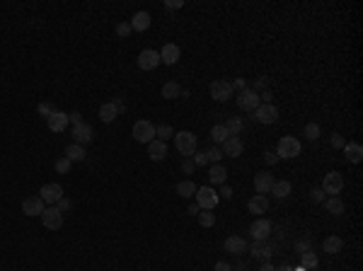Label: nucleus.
Wrapping results in <instances>:
<instances>
[{"instance_id": "44", "label": "nucleus", "mask_w": 363, "mask_h": 271, "mask_svg": "<svg viewBox=\"0 0 363 271\" xmlns=\"http://www.w3.org/2000/svg\"><path fill=\"white\" fill-rule=\"evenodd\" d=\"M208 158H206V153H194V165H206Z\"/></svg>"}, {"instance_id": "38", "label": "nucleus", "mask_w": 363, "mask_h": 271, "mask_svg": "<svg viewBox=\"0 0 363 271\" xmlns=\"http://www.w3.org/2000/svg\"><path fill=\"white\" fill-rule=\"evenodd\" d=\"M305 136H308V141H317L320 138V126L317 123H308L305 126Z\"/></svg>"}, {"instance_id": "24", "label": "nucleus", "mask_w": 363, "mask_h": 271, "mask_svg": "<svg viewBox=\"0 0 363 271\" xmlns=\"http://www.w3.org/2000/svg\"><path fill=\"white\" fill-rule=\"evenodd\" d=\"M344 155H346L349 162H361V158H363L361 143H346V146H344Z\"/></svg>"}, {"instance_id": "10", "label": "nucleus", "mask_w": 363, "mask_h": 271, "mask_svg": "<svg viewBox=\"0 0 363 271\" xmlns=\"http://www.w3.org/2000/svg\"><path fill=\"white\" fill-rule=\"evenodd\" d=\"M250 233H252L254 242H264V240H269V235H271V223L266 221V218H259V221L252 223Z\"/></svg>"}, {"instance_id": "5", "label": "nucleus", "mask_w": 363, "mask_h": 271, "mask_svg": "<svg viewBox=\"0 0 363 271\" xmlns=\"http://www.w3.org/2000/svg\"><path fill=\"white\" fill-rule=\"evenodd\" d=\"M259 104H262V99H259V95L254 92L252 87L242 90L240 95H237V107H240V109H245V111H254Z\"/></svg>"}, {"instance_id": "33", "label": "nucleus", "mask_w": 363, "mask_h": 271, "mask_svg": "<svg viewBox=\"0 0 363 271\" xmlns=\"http://www.w3.org/2000/svg\"><path fill=\"white\" fill-rule=\"evenodd\" d=\"M211 138L216 141V143H223L225 138H230V133H228V128H225V123H216L213 128H211Z\"/></svg>"}, {"instance_id": "9", "label": "nucleus", "mask_w": 363, "mask_h": 271, "mask_svg": "<svg viewBox=\"0 0 363 271\" xmlns=\"http://www.w3.org/2000/svg\"><path fill=\"white\" fill-rule=\"evenodd\" d=\"M39 196L44 204H58L60 198H63V186L56 184V182H51V184H44L41 186V191H39Z\"/></svg>"}, {"instance_id": "53", "label": "nucleus", "mask_w": 363, "mask_h": 271, "mask_svg": "<svg viewBox=\"0 0 363 271\" xmlns=\"http://www.w3.org/2000/svg\"><path fill=\"white\" fill-rule=\"evenodd\" d=\"M264 85H266V80H264V78H259V80H257V83H254V87H252V90H254V92H257V90H259V87H264Z\"/></svg>"}, {"instance_id": "56", "label": "nucleus", "mask_w": 363, "mask_h": 271, "mask_svg": "<svg viewBox=\"0 0 363 271\" xmlns=\"http://www.w3.org/2000/svg\"><path fill=\"white\" fill-rule=\"evenodd\" d=\"M259 271H276V269H274V266H271L269 261H264V264H262V269H259Z\"/></svg>"}, {"instance_id": "4", "label": "nucleus", "mask_w": 363, "mask_h": 271, "mask_svg": "<svg viewBox=\"0 0 363 271\" xmlns=\"http://www.w3.org/2000/svg\"><path fill=\"white\" fill-rule=\"evenodd\" d=\"M196 204L206 211H213L218 204V194L211 186H199V189H196Z\"/></svg>"}, {"instance_id": "57", "label": "nucleus", "mask_w": 363, "mask_h": 271, "mask_svg": "<svg viewBox=\"0 0 363 271\" xmlns=\"http://www.w3.org/2000/svg\"><path fill=\"white\" fill-rule=\"evenodd\" d=\"M276 271H293V266H288V264H286V266H278Z\"/></svg>"}, {"instance_id": "42", "label": "nucleus", "mask_w": 363, "mask_h": 271, "mask_svg": "<svg viewBox=\"0 0 363 271\" xmlns=\"http://www.w3.org/2000/svg\"><path fill=\"white\" fill-rule=\"evenodd\" d=\"M310 198H313L315 204H322V201H325V191H322V189H313V191H310Z\"/></svg>"}, {"instance_id": "22", "label": "nucleus", "mask_w": 363, "mask_h": 271, "mask_svg": "<svg viewBox=\"0 0 363 271\" xmlns=\"http://www.w3.org/2000/svg\"><path fill=\"white\" fill-rule=\"evenodd\" d=\"M247 209H250V213H266V209H269V198H266L264 194H257V196L250 198Z\"/></svg>"}, {"instance_id": "15", "label": "nucleus", "mask_w": 363, "mask_h": 271, "mask_svg": "<svg viewBox=\"0 0 363 271\" xmlns=\"http://www.w3.org/2000/svg\"><path fill=\"white\" fill-rule=\"evenodd\" d=\"M242 148H245V146H242V141L240 138H237V136H230V138H225V141H223V155H230V158H240L242 155Z\"/></svg>"}, {"instance_id": "36", "label": "nucleus", "mask_w": 363, "mask_h": 271, "mask_svg": "<svg viewBox=\"0 0 363 271\" xmlns=\"http://www.w3.org/2000/svg\"><path fill=\"white\" fill-rule=\"evenodd\" d=\"M300 266L302 269H315V266H317V254H313V252H302Z\"/></svg>"}, {"instance_id": "31", "label": "nucleus", "mask_w": 363, "mask_h": 271, "mask_svg": "<svg viewBox=\"0 0 363 271\" xmlns=\"http://www.w3.org/2000/svg\"><path fill=\"white\" fill-rule=\"evenodd\" d=\"M325 206H327V211H329L332 216H341V213H344V201H341V198H337V196L327 198Z\"/></svg>"}, {"instance_id": "47", "label": "nucleus", "mask_w": 363, "mask_h": 271, "mask_svg": "<svg viewBox=\"0 0 363 271\" xmlns=\"http://www.w3.org/2000/svg\"><path fill=\"white\" fill-rule=\"evenodd\" d=\"M213 271H232V266H230L228 261H218L216 269H213Z\"/></svg>"}, {"instance_id": "14", "label": "nucleus", "mask_w": 363, "mask_h": 271, "mask_svg": "<svg viewBox=\"0 0 363 271\" xmlns=\"http://www.w3.org/2000/svg\"><path fill=\"white\" fill-rule=\"evenodd\" d=\"M73 138H75V143H78V146L90 143V141H92V126H90V123H85V121H80L78 126H73Z\"/></svg>"}, {"instance_id": "50", "label": "nucleus", "mask_w": 363, "mask_h": 271, "mask_svg": "<svg viewBox=\"0 0 363 271\" xmlns=\"http://www.w3.org/2000/svg\"><path fill=\"white\" fill-rule=\"evenodd\" d=\"M68 121H73L75 126H78V123L83 121V119H80V114H78V111H73V114H68Z\"/></svg>"}, {"instance_id": "12", "label": "nucleus", "mask_w": 363, "mask_h": 271, "mask_svg": "<svg viewBox=\"0 0 363 271\" xmlns=\"http://www.w3.org/2000/svg\"><path fill=\"white\" fill-rule=\"evenodd\" d=\"M46 211V204L41 201V196H29L22 201V213L24 216H41Z\"/></svg>"}, {"instance_id": "55", "label": "nucleus", "mask_w": 363, "mask_h": 271, "mask_svg": "<svg viewBox=\"0 0 363 271\" xmlns=\"http://www.w3.org/2000/svg\"><path fill=\"white\" fill-rule=\"evenodd\" d=\"M192 170H194V162L187 160V162H184V172H192Z\"/></svg>"}, {"instance_id": "3", "label": "nucleus", "mask_w": 363, "mask_h": 271, "mask_svg": "<svg viewBox=\"0 0 363 271\" xmlns=\"http://www.w3.org/2000/svg\"><path fill=\"white\" fill-rule=\"evenodd\" d=\"M133 138L138 143H150L155 138V126L148 121V119H141V121L133 123Z\"/></svg>"}, {"instance_id": "39", "label": "nucleus", "mask_w": 363, "mask_h": 271, "mask_svg": "<svg viewBox=\"0 0 363 271\" xmlns=\"http://www.w3.org/2000/svg\"><path fill=\"white\" fill-rule=\"evenodd\" d=\"M206 158H208V162H213V165H218V162H220V158H223V150H220V148H211V150H206Z\"/></svg>"}, {"instance_id": "35", "label": "nucleus", "mask_w": 363, "mask_h": 271, "mask_svg": "<svg viewBox=\"0 0 363 271\" xmlns=\"http://www.w3.org/2000/svg\"><path fill=\"white\" fill-rule=\"evenodd\" d=\"M199 223H201V228H211V225L216 223V213H213V211L201 209L199 211Z\"/></svg>"}, {"instance_id": "45", "label": "nucleus", "mask_w": 363, "mask_h": 271, "mask_svg": "<svg viewBox=\"0 0 363 271\" xmlns=\"http://www.w3.org/2000/svg\"><path fill=\"white\" fill-rule=\"evenodd\" d=\"M264 160L269 162V165H276V162H278V155H276V153H264Z\"/></svg>"}, {"instance_id": "49", "label": "nucleus", "mask_w": 363, "mask_h": 271, "mask_svg": "<svg viewBox=\"0 0 363 271\" xmlns=\"http://www.w3.org/2000/svg\"><path fill=\"white\" fill-rule=\"evenodd\" d=\"M39 111H41V114H46V119L53 114V111H51V104H39Z\"/></svg>"}, {"instance_id": "18", "label": "nucleus", "mask_w": 363, "mask_h": 271, "mask_svg": "<svg viewBox=\"0 0 363 271\" xmlns=\"http://www.w3.org/2000/svg\"><path fill=\"white\" fill-rule=\"evenodd\" d=\"M160 61L167 63V65H174L179 61V46L177 44H165L162 51H160Z\"/></svg>"}, {"instance_id": "48", "label": "nucleus", "mask_w": 363, "mask_h": 271, "mask_svg": "<svg viewBox=\"0 0 363 271\" xmlns=\"http://www.w3.org/2000/svg\"><path fill=\"white\" fill-rule=\"evenodd\" d=\"M218 198H232V189H230V186H223V189H220V196Z\"/></svg>"}, {"instance_id": "23", "label": "nucleus", "mask_w": 363, "mask_h": 271, "mask_svg": "<svg viewBox=\"0 0 363 271\" xmlns=\"http://www.w3.org/2000/svg\"><path fill=\"white\" fill-rule=\"evenodd\" d=\"M129 25H131V29H136V32H145V29L150 27V15L148 13H136L131 17Z\"/></svg>"}, {"instance_id": "19", "label": "nucleus", "mask_w": 363, "mask_h": 271, "mask_svg": "<svg viewBox=\"0 0 363 271\" xmlns=\"http://www.w3.org/2000/svg\"><path fill=\"white\" fill-rule=\"evenodd\" d=\"M225 252L230 254H245L247 252V240L245 237H237V235H232L225 240Z\"/></svg>"}, {"instance_id": "11", "label": "nucleus", "mask_w": 363, "mask_h": 271, "mask_svg": "<svg viewBox=\"0 0 363 271\" xmlns=\"http://www.w3.org/2000/svg\"><path fill=\"white\" fill-rule=\"evenodd\" d=\"M344 189V177L339 172H329L325 174V182H322V191L325 194H339Z\"/></svg>"}, {"instance_id": "8", "label": "nucleus", "mask_w": 363, "mask_h": 271, "mask_svg": "<svg viewBox=\"0 0 363 271\" xmlns=\"http://www.w3.org/2000/svg\"><path fill=\"white\" fill-rule=\"evenodd\" d=\"M211 97L218 99V102H228L232 97V85L228 80H213L211 83Z\"/></svg>"}, {"instance_id": "34", "label": "nucleus", "mask_w": 363, "mask_h": 271, "mask_svg": "<svg viewBox=\"0 0 363 271\" xmlns=\"http://www.w3.org/2000/svg\"><path fill=\"white\" fill-rule=\"evenodd\" d=\"M225 128H228V133L230 136H237L245 128V121H242L240 116H230L228 119V123H225Z\"/></svg>"}, {"instance_id": "13", "label": "nucleus", "mask_w": 363, "mask_h": 271, "mask_svg": "<svg viewBox=\"0 0 363 271\" xmlns=\"http://www.w3.org/2000/svg\"><path fill=\"white\" fill-rule=\"evenodd\" d=\"M41 223H44V228L48 230H58L60 225H63V213L58 209H46L41 213Z\"/></svg>"}, {"instance_id": "32", "label": "nucleus", "mask_w": 363, "mask_h": 271, "mask_svg": "<svg viewBox=\"0 0 363 271\" xmlns=\"http://www.w3.org/2000/svg\"><path fill=\"white\" fill-rule=\"evenodd\" d=\"M182 95V87L177 85V83H172V80H169V83H165V85H162V97L165 99H174V97H179Z\"/></svg>"}, {"instance_id": "2", "label": "nucleus", "mask_w": 363, "mask_h": 271, "mask_svg": "<svg viewBox=\"0 0 363 271\" xmlns=\"http://www.w3.org/2000/svg\"><path fill=\"white\" fill-rule=\"evenodd\" d=\"M174 146H177V150H179L182 155H194L196 153V136L192 133V131H179V133L174 136Z\"/></svg>"}, {"instance_id": "43", "label": "nucleus", "mask_w": 363, "mask_h": 271, "mask_svg": "<svg viewBox=\"0 0 363 271\" xmlns=\"http://www.w3.org/2000/svg\"><path fill=\"white\" fill-rule=\"evenodd\" d=\"M332 146H334V148H344V146H346V141H344L339 133H334V136H332Z\"/></svg>"}, {"instance_id": "16", "label": "nucleus", "mask_w": 363, "mask_h": 271, "mask_svg": "<svg viewBox=\"0 0 363 271\" xmlns=\"http://www.w3.org/2000/svg\"><path fill=\"white\" fill-rule=\"evenodd\" d=\"M165 155H167V146H165L162 141H150V143H148V158L153 162L165 160Z\"/></svg>"}, {"instance_id": "28", "label": "nucleus", "mask_w": 363, "mask_h": 271, "mask_svg": "<svg viewBox=\"0 0 363 271\" xmlns=\"http://www.w3.org/2000/svg\"><path fill=\"white\" fill-rule=\"evenodd\" d=\"M322 247H325L327 254H337V252H341V247H344V240L337 237V235H332V237H327L325 242H322Z\"/></svg>"}, {"instance_id": "17", "label": "nucleus", "mask_w": 363, "mask_h": 271, "mask_svg": "<svg viewBox=\"0 0 363 271\" xmlns=\"http://www.w3.org/2000/svg\"><path fill=\"white\" fill-rule=\"evenodd\" d=\"M274 177L269 172H259L254 177V189H257V194H266V191H271V186H274Z\"/></svg>"}, {"instance_id": "29", "label": "nucleus", "mask_w": 363, "mask_h": 271, "mask_svg": "<svg viewBox=\"0 0 363 271\" xmlns=\"http://www.w3.org/2000/svg\"><path fill=\"white\" fill-rule=\"evenodd\" d=\"M196 189H199V186L194 184L192 179H184V182H179V184H177V194H179V196H184V198H189V196H194V194H196Z\"/></svg>"}, {"instance_id": "25", "label": "nucleus", "mask_w": 363, "mask_h": 271, "mask_svg": "<svg viewBox=\"0 0 363 271\" xmlns=\"http://www.w3.org/2000/svg\"><path fill=\"white\" fill-rule=\"evenodd\" d=\"M85 155H87V153H85V148H83V146H78V143H71V146L66 148V158H68L71 162H83Z\"/></svg>"}, {"instance_id": "7", "label": "nucleus", "mask_w": 363, "mask_h": 271, "mask_svg": "<svg viewBox=\"0 0 363 271\" xmlns=\"http://www.w3.org/2000/svg\"><path fill=\"white\" fill-rule=\"evenodd\" d=\"M254 119L259 123H276L278 121V109L274 104H259L254 109Z\"/></svg>"}, {"instance_id": "30", "label": "nucleus", "mask_w": 363, "mask_h": 271, "mask_svg": "<svg viewBox=\"0 0 363 271\" xmlns=\"http://www.w3.org/2000/svg\"><path fill=\"white\" fill-rule=\"evenodd\" d=\"M293 191V186H290V182H274V186H271V194L276 198H286Z\"/></svg>"}, {"instance_id": "20", "label": "nucleus", "mask_w": 363, "mask_h": 271, "mask_svg": "<svg viewBox=\"0 0 363 271\" xmlns=\"http://www.w3.org/2000/svg\"><path fill=\"white\" fill-rule=\"evenodd\" d=\"M46 121H48V128H51L53 133H60V131L68 126V114H63V111H53Z\"/></svg>"}, {"instance_id": "6", "label": "nucleus", "mask_w": 363, "mask_h": 271, "mask_svg": "<svg viewBox=\"0 0 363 271\" xmlns=\"http://www.w3.org/2000/svg\"><path fill=\"white\" fill-rule=\"evenodd\" d=\"M136 63H138V68H141V71H155L162 61H160V53H157V51L145 49V51H141V53H138Z\"/></svg>"}, {"instance_id": "52", "label": "nucleus", "mask_w": 363, "mask_h": 271, "mask_svg": "<svg viewBox=\"0 0 363 271\" xmlns=\"http://www.w3.org/2000/svg\"><path fill=\"white\" fill-rule=\"evenodd\" d=\"M232 87H237V90L242 92V90H247V83H245V80H235V85Z\"/></svg>"}, {"instance_id": "27", "label": "nucleus", "mask_w": 363, "mask_h": 271, "mask_svg": "<svg viewBox=\"0 0 363 271\" xmlns=\"http://www.w3.org/2000/svg\"><path fill=\"white\" fill-rule=\"evenodd\" d=\"M116 116H119V111H116V107H114L111 102H107V104L99 107V119H102L104 123H111Z\"/></svg>"}, {"instance_id": "37", "label": "nucleus", "mask_w": 363, "mask_h": 271, "mask_svg": "<svg viewBox=\"0 0 363 271\" xmlns=\"http://www.w3.org/2000/svg\"><path fill=\"white\" fill-rule=\"evenodd\" d=\"M155 136H157V141H167V138H172L174 136V131H172V126H167V123H162V126H155Z\"/></svg>"}, {"instance_id": "40", "label": "nucleus", "mask_w": 363, "mask_h": 271, "mask_svg": "<svg viewBox=\"0 0 363 271\" xmlns=\"http://www.w3.org/2000/svg\"><path fill=\"white\" fill-rule=\"evenodd\" d=\"M71 165H73V162L68 160V158H60V160H56V165H53V167H56V172L66 174L68 170H71Z\"/></svg>"}, {"instance_id": "54", "label": "nucleus", "mask_w": 363, "mask_h": 271, "mask_svg": "<svg viewBox=\"0 0 363 271\" xmlns=\"http://www.w3.org/2000/svg\"><path fill=\"white\" fill-rule=\"evenodd\" d=\"M199 211H201L199 204H192V206H189V213H194V216H199Z\"/></svg>"}, {"instance_id": "1", "label": "nucleus", "mask_w": 363, "mask_h": 271, "mask_svg": "<svg viewBox=\"0 0 363 271\" xmlns=\"http://www.w3.org/2000/svg\"><path fill=\"white\" fill-rule=\"evenodd\" d=\"M276 155L278 158H286V160H293L300 155V141L290 138V136H283L278 141V148H276Z\"/></svg>"}, {"instance_id": "26", "label": "nucleus", "mask_w": 363, "mask_h": 271, "mask_svg": "<svg viewBox=\"0 0 363 271\" xmlns=\"http://www.w3.org/2000/svg\"><path fill=\"white\" fill-rule=\"evenodd\" d=\"M225 177H228V170H225L223 165H213V167L208 170V179H211L213 184H225Z\"/></svg>"}, {"instance_id": "41", "label": "nucleus", "mask_w": 363, "mask_h": 271, "mask_svg": "<svg viewBox=\"0 0 363 271\" xmlns=\"http://www.w3.org/2000/svg\"><path fill=\"white\" fill-rule=\"evenodd\" d=\"M131 32H133V29H131V25H129V22H121V25H116V34H119V37H129Z\"/></svg>"}, {"instance_id": "21", "label": "nucleus", "mask_w": 363, "mask_h": 271, "mask_svg": "<svg viewBox=\"0 0 363 271\" xmlns=\"http://www.w3.org/2000/svg\"><path fill=\"white\" fill-rule=\"evenodd\" d=\"M271 254H274V245H269V242H254L252 245V257L254 259H262V261H266V259H271Z\"/></svg>"}, {"instance_id": "46", "label": "nucleus", "mask_w": 363, "mask_h": 271, "mask_svg": "<svg viewBox=\"0 0 363 271\" xmlns=\"http://www.w3.org/2000/svg\"><path fill=\"white\" fill-rule=\"evenodd\" d=\"M56 209H58L60 213H63V211H68V209H71V201H68V198H60V201H58V206H56Z\"/></svg>"}, {"instance_id": "51", "label": "nucleus", "mask_w": 363, "mask_h": 271, "mask_svg": "<svg viewBox=\"0 0 363 271\" xmlns=\"http://www.w3.org/2000/svg\"><path fill=\"white\" fill-rule=\"evenodd\" d=\"M111 104H114V107H116V111H119V114H121V111H124V109H126V107H124V102H121L119 97L114 99V102H111Z\"/></svg>"}]
</instances>
